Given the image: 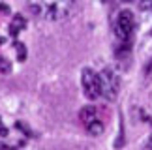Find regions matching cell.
I'll use <instances>...</instances> for the list:
<instances>
[{
	"label": "cell",
	"instance_id": "8fae6325",
	"mask_svg": "<svg viewBox=\"0 0 152 150\" xmlns=\"http://www.w3.org/2000/svg\"><path fill=\"white\" fill-rule=\"evenodd\" d=\"M0 133H2V135H6V128L2 126V120H0Z\"/></svg>",
	"mask_w": 152,
	"mask_h": 150
},
{
	"label": "cell",
	"instance_id": "277c9868",
	"mask_svg": "<svg viewBox=\"0 0 152 150\" xmlns=\"http://www.w3.org/2000/svg\"><path fill=\"white\" fill-rule=\"evenodd\" d=\"M135 30V19H133L132 11H120L118 19H116V36L122 43H130Z\"/></svg>",
	"mask_w": 152,
	"mask_h": 150
},
{
	"label": "cell",
	"instance_id": "4fadbf2b",
	"mask_svg": "<svg viewBox=\"0 0 152 150\" xmlns=\"http://www.w3.org/2000/svg\"><path fill=\"white\" fill-rule=\"evenodd\" d=\"M150 146H152V137H150Z\"/></svg>",
	"mask_w": 152,
	"mask_h": 150
},
{
	"label": "cell",
	"instance_id": "8992f818",
	"mask_svg": "<svg viewBox=\"0 0 152 150\" xmlns=\"http://www.w3.org/2000/svg\"><path fill=\"white\" fill-rule=\"evenodd\" d=\"M26 28V19L23 17L21 13H17V15H13V19H11V23H10V34L11 36H19V34L23 32Z\"/></svg>",
	"mask_w": 152,
	"mask_h": 150
},
{
	"label": "cell",
	"instance_id": "ba28073f",
	"mask_svg": "<svg viewBox=\"0 0 152 150\" xmlns=\"http://www.w3.org/2000/svg\"><path fill=\"white\" fill-rule=\"evenodd\" d=\"M13 47H15V51H17V58H19V60L23 62V60H25V56H26L25 45H23L21 42H15V43H13Z\"/></svg>",
	"mask_w": 152,
	"mask_h": 150
},
{
	"label": "cell",
	"instance_id": "30bf717a",
	"mask_svg": "<svg viewBox=\"0 0 152 150\" xmlns=\"http://www.w3.org/2000/svg\"><path fill=\"white\" fill-rule=\"evenodd\" d=\"M4 15H10V8L0 2V17H4Z\"/></svg>",
	"mask_w": 152,
	"mask_h": 150
},
{
	"label": "cell",
	"instance_id": "7c38bea8",
	"mask_svg": "<svg viewBox=\"0 0 152 150\" xmlns=\"http://www.w3.org/2000/svg\"><path fill=\"white\" fill-rule=\"evenodd\" d=\"M2 43H4V38H2V36H0V45H2Z\"/></svg>",
	"mask_w": 152,
	"mask_h": 150
},
{
	"label": "cell",
	"instance_id": "7a4b0ae2",
	"mask_svg": "<svg viewBox=\"0 0 152 150\" xmlns=\"http://www.w3.org/2000/svg\"><path fill=\"white\" fill-rule=\"evenodd\" d=\"M81 122H83V126L86 128V131L92 135H102L103 133V130H105V124H103V120L100 118V114H98V109L96 107H85L83 111H81Z\"/></svg>",
	"mask_w": 152,
	"mask_h": 150
},
{
	"label": "cell",
	"instance_id": "5b68a950",
	"mask_svg": "<svg viewBox=\"0 0 152 150\" xmlns=\"http://www.w3.org/2000/svg\"><path fill=\"white\" fill-rule=\"evenodd\" d=\"M100 81H102V96H105L107 100H115L118 94V75H116L111 68H103V71L100 73Z\"/></svg>",
	"mask_w": 152,
	"mask_h": 150
},
{
	"label": "cell",
	"instance_id": "9c48e42d",
	"mask_svg": "<svg viewBox=\"0 0 152 150\" xmlns=\"http://www.w3.org/2000/svg\"><path fill=\"white\" fill-rule=\"evenodd\" d=\"M139 8L141 9H152V0H141V2H139Z\"/></svg>",
	"mask_w": 152,
	"mask_h": 150
},
{
	"label": "cell",
	"instance_id": "3957f363",
	"mask_svg": "<svg viewBox=\"0 0 152 150\" xmlns=\"http://www.w3.org/2000/svg\"><path fill=\"white\" fill-rule=\"evenodd\" d=\"M81 81H83V88H85V96L88 100H98L102 96V81H100V73H96L90 68H85L83 75H81Z\"/></svg>",
	"mask_w": 152,
	"mask_h": 150
},
{
	"label": "cell",
	"instance_id": "52a82bcc",
	"mask_svg": "<svg viewBox=\"0 0 152 150\" xmlns=\"http://www.w3.org/2000/svg\"><path fill=\"white\" fill-rule=\"evenodd\" d=\"M11 71V62L6 58V56H0V73L8 75Z\"/></svg>",
	"mask_w": 152,
	"mask_h": 150
},
{
	"label": "cell",
	"instance_id": "6da1fadb",
	"mask_svg": "<svg viewBox=\"0 0 152 150\" xmlns=\"http://www.w3.org/2000/svg\"><path fill=\"white\" fill-rule=\"evenodd\" d=\"M28 8L39 19L64 21L75 13L77 0H28Z\"/></svg>",
	"mask_w": 152,
	"mask_h": 150
}]
</instances>
